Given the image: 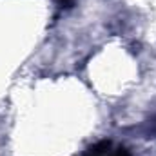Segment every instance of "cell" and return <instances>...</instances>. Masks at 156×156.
I'll list each match as a JSON object with an SVG mask.
<instances>
[{"mask_svg":"<svg viewBox=\"0 0 156 156\" xmlns=\"http://www.w3.org/2000/svg\"><path fill=\"white\" fill-rule=\"evenodd\" d=\"M87 156H131V154H129L127 149H123V147L113 149L109 142H104V144L94 145V147L87 153Z\"/></svg>","mask_w":156,"mask_h":156,"instance_id":"6da1fadb","label":"cell"},{"mask_svg":"<svg viewBox=\"0 0 156 156\" xmlns=\"http://www.w3.org/2000/svg\"><path fill=\"white\" fill-rule=\"evenodd\" d=\"M73 2H75V0H58V4H60L62 7H71Z\"/></svg>","mask_w":156,"mask_h":156,"instance_id":"7a4b0ae2","label":"cell"}]
</instances>
